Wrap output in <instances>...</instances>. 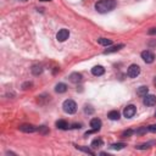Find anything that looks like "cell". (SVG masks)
<instances>
[{
  "instance_id": "cell-26",
  "label": "cell",
  "mask_w": 156,
  "mask_h": 156,
  "mask_svg": "<svg viewBox=\"0 0 156 156\" xmlns=\"http://www.w3.org/2000/svg\"><path fill=\"white\" fill-rule=\"evenodd\" d=\"M38 130H39V132H41L43 134H46V133H48V129H46V127H45V126L39 127V128H38Z\"/></svg>"
},
{
  "instance_id": "cell-27",
  "label": "cell",
  "mask_w": 156,
  "mask_h": 156,
  "mask_svg": "<svg viewBox=\"0 0 156 156\" xmlns=\"http://www.w3.org/2000/svg\"><path fill=\"white\" fill-rule=\"evenodd\" d=\"M149 132H151V133H156V124H151V126H149Z\"/></svg>"
},
{
  "instance_id": "cell-15",
  "label": "cell",
  "mask_w": 156,
  "mask_h": 156,
  "mask_svg": "<svg viewBox=\"0 0 156 156\" xmlns=\"http://www.w3.org/2000/svg\"><path fill=\"white\" fill-rule=\"evenodd\" d=\"M56 127L58 128V129H68L69 128V124H68V122H66L65 119H58L57 122H56Z\"/></svg>"
},
{
  "instance_id": "cell-23",
  "label": "cell",
  "mask_w": 156,
  "mask_h": 156,
  "mask_svg": "<svg viewBox=\"0 0 156 156\" xmlns=\"http://www.w3.org/2000/svg\"><path fill=\"white\" fill-rule=\"evenodd\" d=\"M151 144H152V143H147V144H141V145H138V146H135V147H136L138 150H144V149H149Z\"/></svg>"
},
{
  "instance_id": "cell-1",
  "label": "cell",
  "mask_w": 156,
  "mask_h": 156,
  "mask_svg": "<svg viewBox=\"0 0 156 156\" xmlns=\"http://www.w3.org/2000/svg\"><path fill=\"white\" fill-rule=\"evenodd\" d=\"M117 6L116 0H100L95 4V10L100 13H106L112 11Z\"/></svg>"
},
{
  "instance_id": "cell-12",
  "label": "cell",
  "mask_w": 156,
  "mask_h": 156,
  "mask_svg": "<svg viewBox=\"0 0 156 156\" xmlns=\"http://www.w3.org/2000/svg\"><path fill=\"white\" fill-rule=\"evenodd\" d=\"M122 48H124V44H118V45H115V46H112V48H108V49H106V50L104 51V54L106 55V54H111V52H116V51H118V50H121Z\"/></svg>"
},
{
  "instance_id": "cell-22",
  "label": "cell",
  "mask_w": 156,
  "mask_h": 156,
  "mask_svg": "<svg viewBox=\"0 0 156 156\" xmlns=\"http://www.w3.org/2000/svg\"><path fill=\"white\" fill-rule=\"evenodd\" d=\"M133 133H134V130H132V129H128V130H124V132L121 134V136H122V138H127V136H130Z\"/></svg>"
},
{
  "instance_id": "cell-21",
  "label": "cell",
  "mask_w": 156,
  "mask_h": 156,
  "mask_svg": "<svg viewBox=\"0 0 156 156\" xmlns=\"http://www.w3.org/2000/svg\"><path fill=\"white\" fill-rule=\"evenodd\" d=\"M77 149H79V150H82V151H84V152H87V154H90V155H95V152L94 151H91L90 149H88V147H83V146H76Z\"/></svg>"
},
{
  "instance_id": "cell-18",
  "label": "cell",
  "mask_w": 156,
  "mask_h": 156,
  "mask_svg": "<svg viewBox=\"0 0 156 156\" xmlns=\"http://www.w3.org/2000/svg\"><path fill=\"white\" fill-rule=\"evenodd\" d=\"M102 145H104V141H102V139H101V138H96V139H94V140L91 141V147H93V149L101 147Z\"/></svg>"
},
{
  "instance_id": "cell-5",
  "label": "cell",
  "mask_w": 156,
  "mask_h": 156,
  "mask_svg": "<svg viewBox=\"0 0 156 156\" xmlns=\"http://www.w3.org/2000/svg\"><path fill=\"white\" fill-rule=\"evenodd\" d=\"M136 113V107L134 105H128L127 107H124L123 110V115L126 118H132L134 115Z\"/></svg>"
},
{
  "instance_id": "cell-13",
  "label": "cell",
  "mask_w": 156,
  "mask_h": 156,
  "mask_svg": "<svg viewBox=\"0 0 156 156\" xmlns=\"http://www.w3.org/2000/svg\"><path fill=\"white\" fill-rule=\"evenodd\" d=\"M107 117H108L110 119H112V121H117V119H119L121 113H119L117 110H112V111H110V112L107 113Z\"/></svg>"
},
{
  "instance_id": "cell-25",
  "label": "cell",
  "mask_w": 156,
  "mask_h": 156,
  "mask_svg": "<svg viewBox=\"0 0 156 156\" xmlns=\"http://www.w3.org/2000/svg\"><path fill=\"white\" fill-rule=\"evenodd\" d=\"M84 112L90 115V113H93V112H94V110H93L90 106H85V108H84Z\"/></svg>"
},
{
  "instance_id": "cell-7",
  "label": "cell",
  "mask_w": 156,
  "mask_h": 156,
  "mask_svg": "<svg viewBox=\"0 0 156 156\" xmlns=\"http://www.w3.org/2000/svg\"><path fill=\"white\" fill-rule=\"evenodd\" d=\"M68 37H69V32H68V29H66V28L60 29V30L57 32V34H56V39H57L58 41H65L66 39H68Z\"/></svg>"
},
{
  "instance_id": "cell-3",
  "label": "cell",
  "mask_w": 156,
  "mask_h": 156,
  "mask_svg": "<svg viewBox=\"0 0 156 156\" xmlns=\"http://www.w3.org/2000/svg\"><path fill=\"white\" fill-rule=\"evenodd\" d=\"M139 73H140V67L138 65H135V63L130 65L128 67V69H127V76L130 77V78H136L139 76Z\"/></svg>"
},
{
  "instance_id": "cell-19",
  "label": "cell",
  "mask_w": 156,
  "mask_h": 156,
  "mask_svg": "<svg viewBox=\"0 0 156 156\" xmlns=\"http://www.w3.org/2000/svg\"><path fill=\"white\" fill-rule=\"evenodd\" d=\"M98 43H99L100 45L108 46V45L112 44V40H111V39H107V38H100V39H98Z\"/></svg>"
},
{
  "instance_id": "cell-6",
  "label": "cell",
  "mask_w": 156,
  "mask_h": 156,
  "mask_svg": "<svg viewBox=\"0 0 156 156\" xmlns=\"http://www.w3.org/2000/svg\"><path fill=\"white\" fill-rule=\"evenodd\" d=\"M143 104H144L145 106H154V105H156V96L152 95V94H146V95L144 96Z\"/></svg>"
},
{
  "instance_id": "cell-16",
  "label": "cell",
  "mask_w": 156,
  "mask_h": 156,
  "mask_svg": "<svg viewBox=\"0 0 156 156\" xmlns=\"http://www.w3.org/2000/svg\"><path fill=\"white\" fill-rule=\"evenodd\" d=\"M66 90H67V85H66L65 83H58V84H56V87H55V91L58 93V94L66 93Z\"/></svg>"
},
{
  "instance_id": "cell-24",
  "label": "cell",
  "mask_w": 156,
  "mask_h": 156,
  "mask_svg": "<svg viewBox=\"0 0 156 156\" xmlns=\"http://www.w3.org/2000/svg\"><path fill=\"white\" fill-rule=\"evenodd\" d=\"M146 132H149V127H147V128H146V127H143V128L138 129L135 133H136V134H144V133H146Z\"/></svg>"
},
{
  "instance_id": "cell-30",
  "label": "cell",
  "mask_w": 156,
  "mask_h": 156,
  "mask_svg": "<svg viewBox=\"0 0 156 156\" xmlns=\"http://www.w3.org/2000/svg\"><path fill=\"white\" fill-rule=\"evenodd\" d=\"M40 1H50V0H40Z\"/></svg>"
},
{
  "instance_id": "cell-14",
  "label": "cell",
  "mask_w": 156,
  "mask_h": 156,
  "mask_svg": "<svg viewBox=\"0 0 156 156\" xmlns=\"http://www.w3.org/2000/svg\"><path fill=\"white\" fill-rule=\"evenodd\" d=\"M30 71L34 76H39V74L43 73V66L41 65H34V66H32Z\"/></svg>"
},
{
  "instance_id": "cell-10",
  "label": "cell",
  "mask_w": 156,
  "mask_h": 156,
  "mask_svg": "<svg viewBox=\"0 0 156 156\" xmlns=\"http://www.w3.org/2000/svg\"><path fill=\"white\" fill-rule=\"evenodd\" d=\"M91 73H93V76L100 77V76H102V74L105 73V68H104L102 66H94V67L91 68Z\"/></svg>"
},
{
  "instance_id": "cell-29",
  "label": "cell",
  "mask_w": 156,
  "mask_h": 156,
  "mask_svg": "<svg viewBox=\"0 0 156 156\" xmlns=\"http://www.w3.org/2000/svg\"><path fill=\"white\" fill-rule=\"evenodd\" d=\"M154 84H155V87H156V77H155V79H154Z\"/></svg>"
},
{
  "instance_id": "cell-20",
  "label": "cell",
  "mask_w": 156,
  "mask_h": 156,
  "mask_svg": "<svg viewBox=\"0 0 156 156\" xmlns=\"http://www.w3.org/2000/svg\"><path fill=\"white\" fill-rule=\"evenodd\" d=\"M124 146H126L124 143H115V144H112L110 147H111L112 150H122Z\"/></svg>"
},
{
  "instance_id": "cell-28",
  "label": "cell",
  "mask_w": 156,
  "mask_h": 156,
  "mask_svg": "<svg viewBox=\"0 0 156 156\" xmlns=\"http://www.w3.org/2000/svg\"><path fill=\"white\" fill-rule=\"evenodd\" d=\"M150 35H152V34H156V28H151L149 32H147Z\"/></svg>"
},
{
  "instance_id": "cell-11",
  "label": "cell",
  "mask_w": 156,
  "mask_h": 156,
  "mask_svg": "<svg viewBox=\"0 0 156 156\" xmlns=\"http://www.w3.org/2000/svg\"><path fill=\"white\" fill-rule=\"evenodd\" d=\"M101 124H102V122H101V119H99V118H93V119L90 121V127H91V129H94L95 132L101 128Z\"/></svg>"
},
{
  "instance_id": "cell-8",
  "label": "cell",
  "mask_w": 156,
  "mask_h": 156,
  "mask_svg": "<svg viewBox=\"0 0 156 156\" xmlns=\"http://www.w3.org/2000/svg\"><path fill=\"white\" fill-rule=\"evenodd\" d=\"M20 130L24 132V133H34L35 130H38V128L33 124H22V126H20Z\"/></svg>"
},
{
  "instance_id": "cell-9",
  "label": "cell",
  "mask_w": 156,
  "mask_h": 156,
  "mask_svg": "<svg viewBox=\"0 0 156 156\" xmlns=\"http://www.w3.org/2000/svg\"><path fill=\"white\" fill-rule=\"evenodd\" d=\"M68 78H69V80H71L72 83H79V82H82L83 76H82L80 73H78V72H73V73L69 74Z\"/></svg>"
},
{
  "instance_id": "cell-2",
  "label": "cell",
  "mask_w": 156,
  "mask_h": 156,
  "mask_svg": "<svg viewBox=\"0 0 156 156\" xmlns=\"http://www.w3.org/2000/svg\"><path fill=\"white\" fill-rule=\"evenodd\" d=\"M62 107H63V111H65L66 113H68V115H73V113H76V111H77V104H76L72 99L65 100L63 104H62Z\"/></svg>"
},
{
  "instance_id": "cell-31",
  "label": "cell",
  "mask_w": 156,
  "mask_h": 156,
  "mask_svg": "<svg viewBox=\"0 0 156 156\" xmlns=\"http://www.w3.org/2000/svg\"><path fill=\"white\" fill-rule=\"evenodd\" d=\"M155 117H156V112H155Z\"/></svg>"
},
{
  "instance_id": "cell-17",
  "label": "cell",
  "mask_w": 156,
  "mask_h": 156,
  "mask_svg": "<svg viewBox=\"0 0 156 156\" xmlns=\"http://www.w3.org/2000/svg\"><path fill=\"white\" fill-rule=\"evenodd\" d=\"M147 93H149V88H147L146 85H141V87H139L138 90H136V94H138L139 96H141V98H144Z\"/></svg>"
},
{
  "instance_id": "cell-4",
  "label": "cell",
  "mask_w": 156,
  "mask_h": 156,
  "mask_svg": "<svg viewBox=\"0 0 156 156\" xmlns=\"http://www.w3.org/2000/svg\"><path fill=\"white\" fill-rule=\"evenodd\" d=\"M141 58H143L144 62H146V63H152L154 60H155V54H154L152 51H150V50H144V51L141 52Z\"/></svg>"
}]
</instances>
